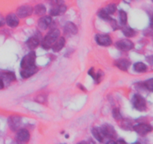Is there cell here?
Instances as JSON below:
<instances>
[{
    "mask_svg": "<svg viewBox=\"0 0 153 144\" xmlns=\"http://www.w3.org/2000/svg\"><path fill=\"white\" fill-rule=\"evenodd\" d=\"M64 31L65 34H67V35H74V34H77L78 28L73 22H67V23L65 24V26H64Z\"/></svg>",
    "mask_w": 153,
    "mask_h": 144,
    "instance_id": "obj_16",
    "label": "cell"
},
{
    "mask_svg": "<svg viewBox=\"0 0 153 144\" xmlns=\"http://www.w3.org/2000/svg\"><path fill=\"white\" fill-rule=\"evenodd\" d=\"M4 22H5L4 19L1 16V15H0V27L3 26L4 25Z\"/></svg>",
    "mask_w": 153,
    "mask_h": 144,
    "instance_id": "obj_31",
    "label": "cell"
},
{
    "mask_svg": "<svg viewBox=\"0 0 153 144\" xmlns=\"http://www.w3.org/2000/svg\"><path fill=\"white\" fill-rule=\"evenodd\" d=\"M133 130L137 132L140 136H145L146 134H149V132L152 131V128L150 124H145V123H140V124H136V125L132 126Z\"/></svg>",
    "mask_w": 153,
    "mask_h": 144,
    "instance_id": "obj_6",
    "label": "cell"
},
{
    "mask_svg": "<svg viewBox=\"0 0 153 144\" xmlns=\"http://www.w3.org/2000/svg\"><path fill=\"white\" fill-rule=\"evenodd\" d=\"M142 86H143L145 88L149 90V91L152 92L153 90V79L152 78H150V79L148 80H146L145 82H142Z\"/></svg>",
    "mask_w": 153,
    "mask_h": 144,
    "instance_id": "obj_27",
    "label": "cell"
},
{
    "mask_svg": "<svg viewBox=\"0 0 153 144\" xmlns=\"http://www.w3.org/2000/svg\"><path fill=\"white\" fill-rule=\"evenodd\" d=\"M92 134L93 136L96 138V140H97L100 142H104V140L105 139V136L103 135L100 128H94L92 129Z\"/></svg>",
    "mask_w": 153,
    "mask_h": 144,
    "instance_id": "obj_20",
    "label": "cell"
},
{
    "mask_svg": "<svg viewBox=\"0 0 153 144\" xmlns=\"http://www.w3.org/2000/svg\"><path fill=\"white\" fill-rule=\"evenodd\" d=\"M100 129H101L105 137L107 138V139L114 140L117 139V137L116 130H115L114 126L111 125V124H104L100 127Z\"/></svg>",
    "mask_w": 153,
    "mask_h": 144,
    "instance_id": "obj_4",
    "label": "cell"
},
{
    "mask_svg": "<svg viewBox=\"0 0 153 144\" xmlns=\"http://www.w3.org/2000/svg\"><path fill=\"white\" fill-rule=\"evenodd\" d=\"M130 64H131V62L127 58H119L114 62V65L121 70H124V71H126L128 70V68L130 67Z\"/></svg>",
    "mask_w": 153,
    "mask_h": 144,
    "instance_id": "obj_14",
    "label": "cell"
},
{
    "mask_svg": "<svg viewBox=\"0 0 153 144\" xmlns=\"http://www.w3.org/2000/svg\"><path fill=\"white\" fill-rule=\"evenodd\" d=\"M149 60H147V61L149 62V63H150V64H152V56H148V58H147V59H149Z\"/></svg>",
    "mask_w": 153,
    "mask_h": 144,
    "instance_id": "obj_33",
    "label": "cell"
},
{
    "mask_svg": "<svg viewBox=\"0 0 153 144\" xmlns=\"http://www.w3.org/2000/svg\"><path fill=\"white\" fill-rule=\"evenodd\" d=\"M36 60V53L34 51H31L27 55L22 58L20 63V67L22 69L28 68L33 67L35 65Z\"/></svg>",
    "mask_w": 153,
    "mask_h": 144,
    "instance_id": "obj_2",
    "label": "cell"
},
{
    "mask_svg": "<svg viewBox=\"0 0 153 144\" xmlns=\"http://www.w3.org/2000/svg\"><path fill=\"white\" fill-rule=\"evenodd\" d=\"M5 22L9 27L14 28L16 27L19 23V20L18 16L15 14H10L5 18Z\"/></svg>",
    "mask_w": 153,
    "mask_h": 144,
    "instance_id": "obj_15",
    "label": "cell"
},
{
    "mask_svg": "<svg viewBox=\"0 0 153 144\" xmlns=\"http://www.w3.org/2000/svg\"><path fill=\"white\" fill-rule=\"evenodd\" d=\"M122 32L123 33L125 34V36H126V37L128 38L133 37V36H134V34H136L135 31H134L133 28H131V27L126 26V25H124L123 27L122 28Z\"/></svg>",
    "mask_w": 153,
    "mask_h": 144,
    "instance_id": "obj_22",
    "label": "cell"
},
{
    "mask_svg": "<svg viewBox=\"0 0 153 144\" xmlns=\"http://www.w3.org/2000/svg\"><path fill=\"white\" fill-rule=\"evenodd\" d=\"M115 46L118 50L122 51H129L134 48V44L128 39H122L116 42Z\"/></svg>",
    "mask_w": 153,
    "mask_h": 144,
    "instance_id": "obj_5",
    "label": "cell"
},
{
    "mask_svg": "<svg viewBox=\"0 0 153 144\" xmlns=\"http://www.w3.org/2000/svg\"><path fill=\"white\" fill-rule=\"evenodd\" d=\"M0 78L3 80L4 82H11L13 81L16 80V76H15L14 73L12 71H9V70H2L0 71Z\"/></svg>",
    "mask_w": 153,
    "mask_h": 144,
    "instance_id": "obj_11",
    "label": "cell"
},
{
    "mask_svg": "<svg viewBox=\"0 0 153 144\" xmlns=\"http://www.w3.org/2000/svg\"><path fill=\"white\" fill-rule=\"evenodd\" d=\"M112 114H113V117L117 121L123 119V116L120 113V111L118 108H114L113 110H112Z\"/></svg>",
    "mask_w": 153,
    "mask_h": 144,
    "instance_id": "obj_28",
    "label": "cell"
},
{
    "mask_svg": "<svg viewBox=\"0 0 153 144\" xmlns=\"http://www.w3.org/2000/svg\"><path fill=\"white\" fill-rule=\"evenodd\" d=\"M103 10H104L106 13L108 14L109 15L114 14L117 10L116 4H108V5L106 6L105 8H103Z\"/></svg>",
    "mask_w": 153,
    "mask_h": 144,
    "instance_id": "obj_24",
    "label": "cell"
},
{
    "mask_svg": "<svg viewBox=\"0 0 153 144\" xmlns=\"http://www.w3.org/2000/svg\"><path fill=\"white\" fill-rule=\"evenodd\" d=\"M119 16H120V20L122 25H126L127 22V14L126 12L124 10H120L119 11Z\"/></svg>",
    "mask_w": 153,
    "mask_h": 144,
    "instance_id": "obj_26",
    "label": "cell"
},
{
    "mask_svg": "<svg viewBox=\"0 0 153 144\" xmlns=\"http://www.w3.org/2000/svg\"><path fill=\"white\" fill-rule=\"evenodd\" d=\"M33 14V8L30 5L20 6L16 10V16L19 18H25L31 16Z\"/></svg>",
    "mask_w": 153,
    "mask_h": 144,
    "instance_id": "obj_9",
    "label": "cell"
},
{
    "mask_svg": "<svg viewBox=\"0 0 153 144\" xmlns=\"http://www.w3.org/2000/svg\"><path fill=\"white\" fill-rule=\"evenodd\" d=\"M37 70H38V68H37V66L34 65L33 67L22 69L20 71V75L24 79H27V78H29L30 76H33L34 74L37 73Z\"/></svg>",
    "mask_w": 153,
    "mask_h": 144,
    "instance_id": "obj_17",
    "label": "cell"
},
{
    "mask_svg": "<svg viewBox=\"0 0 153 144\" xmlns=\"http://www.w3.org/2000/svg\"><path fill=\"white\" fill-rule=\"evenodd\" d=\"M117 142H124V143H126V142L124 140H118L116 141Z\"/></svg>",
    "mask_w": 153,
    "mask_h": 144,
    "instance_id": "obj_34",
    "label": "cell"
},
{
    "mask_svg": "<svg viewBox=\"0 0 153 144\" xmlns=\"http://www.w3.org/2000/svg\"><path fill=\"white\" fill-rule=\"evenodd\" d=\"M66 40L64 37H59V38L53 44L52 46V49L54 52H59L65 46Z\"/></svg>",
    "mask_w": 153,
    "mask_h": 144,
    "instance_id": "obj_18",
    "label": "cell"
},
{
    "mask_svg": "<svg viewBox=\"0 0 153 144\" xmlns=\"http://www.w3.org/2000/svg\"><path fill=\"white\" fill-rule=\"evenodd\" d=\"M16 138L19 142H26L30 140V134L26 129H19V130H18L17 133H16Z\"/></svg>",
    "mask_w": 153,
    "mask_h": 144,
    "instance_id": "obj_12",
    "label": "cell"
},
{
    "mask_svg": "<svg viewBox=\"0 0 153 144\" xmlns=\"http://www.w3.org/2000/svg\"><path fill=\"white\" fill-rule=\"evenodd\" d=\"M33 11H34V14L37 16H43L46 14V8L44 4H38L33 8Z\"/></svg>",
    "mask_w": 153,
    "mask_h": 144,
    "instance_id": "obj_21",
    "label": "cell"
},
{
    "mask_svg": "<svg viewBox=\"0 0 153 144\" xmlns=\"http://www.w3.org/2000/svg\"><path fill=\"white\" fill-rule=\"evenodd\" d=\"M52 17L49 16H42L41 18L38 20L37 21V26L42 31L47 29L48 27L51 25L52 23Z\"/></svg>",
    "mask_w": 153,
    "mask_h": 144,
    "instance_id": "obj_10",
    "label": "cell"
},
{
    "mask_svg": "<svg viewBox=\"0 0 153 144\" xmlns=\"http://www.w3.org/2000/svg\"><path fill=\"white\" fill-rule=\"evenodd\" d=\"M26 46H28L29 49L34 50L36 47L39 46L40 44V39L37 36H33V37L29 38L26 41Z\"/></svg>",
    "mask_w": 153,
    "mask_h": 144,
    "instance_id": "obj_19",
    "label": "cell"
},
{
    "mask_svg": "<svg viewBox=\"0 0 153 144\" xmlns=\"http://www.w3.org/2000/svg\"><path fill=\"white\" fill-rule=\"evenodd\" d=\"M134 69L135 71L138 72V73H143V72H145L147 70V66L144 63L139 62L134 64Z\"/></svg>",
    "mask_w": 153,
    "mask_h": 144,
    "instance_id": "obj_23",
    "label": "cell"
},
{
    "mask_svg": "<svg viewBox=\"0 0 153 144\" xmlns=\"http://www.w3.org/2000/svg\"><path fill=\"white\" fill-rule=\"evenodd\" d=\"M7 123H8V126L10 130L13 131H16L20 128L21 124H22V118L17 116H12L8 118Z\"/></svg>",
    "mask_w": 153,
    "mask_h": 144,
    "instance_id": "obj_7",
    "label": "cell"
},
{
    "mask_svg": "<svg viewBox=\"0 0 153 144\" xmlns=\"http://www.w3.org/2000/svg\"><path fill=\"white\" fill-rule=\"evenodd\" d=\"M98 16L100 19L103 20L105 21H110L111 20V17L110 16V15H109L108 14L106 13V12L103 10V8L101 9V10L99 11Z\"/></svg>",
    "mask_w": 153,
    "mask_h": 144,
    "instance_id": "obj_25",
    "label": "cell"
},
{
    "mask_svg": "<svg viewBox=\"0 0 153 144\" xmlns=\"http://www.w3.org/2000/svg\"><path fill=\"white\" fill-rule=\"evenodd\" d=\"M61 32L60 30L57 29H52L48 32V34L45 36L44 39L42 41L41 45L43 49L49 50L52 47L53 44L59 38Z\"/></svg>",
    "mask_w": 153,
    "mask_h": 144,
    "instance_id": "obj_1",
    "label": "cell"
},
{
    "mask_svg": "<svg viewBox=\"0 0 153 144\" xmlns=\"http://www.w3.org/2000/svg\"><path fill=\"white\" fill-rule=\"evenodd\" d=\"M95 40L97 43L100 46H108L112 44V39L111 38L108 34H97L95 37Z\"/></svg>",
    "mask_w": 153,
    "mask_h": 144,
    "instance_id": "obj_8",
    "label": "cell"
},
{
    "mask_svg": "<svg viewBox=\"0 0 153 144\" xmlns=\"http://www.w3.org/2000/svg\"><path fill=\"white\" fill-rule=\"evenodd\" d=\"M51 6H55V5H59V4H64V0H50L49 2Z\"/></svg>",
    "mask_w": 153,
    "mask_h": 144,
    "instance_id": "obj_29",
    "label": "cell"
},
{
    "mask_svg": "<svg viewBox=\"0 0 153 144\" xmlns=\"http://www.w3.org/2000/svg\"><path fill=\"white\" fill-rule=\"evenodd\" d=\"M133 106L138 111H144L146 110V101L144 98L139 94H135L131 100Z\"/></svg>",
    "mask_w": 153,
    "mask_h": 144,
    "instance_id": "obj_3",
    "label": "cell"
},
{
    "mask_svg": "<svg viewBox=\"0 0 153 144\" xmlns=\"http://www.w3.org/2000/svg\"><path fill=\"white\" fill-rule=\"evenodd\" d=\"M4 82H3L2 80L0 78V89H2V88H4Z\"/></svg>",
    "mask_w": 153,
    "mask_h": 144,
    "instance_id": "obj_32",
    "label": "cell"
},
{
    "mask_svg": "<svg viewBox=\"0 0 153 144\" xmlns=\"http://www.w3.org/2000/svg\"><path fill=\"white\" fill-rule=\"evenodd\" d=\"M110 22H111V25L112 28H113L114 30H116L117 28H119V26H118V25H117V22L115 20L112 19V18H111V20H110Z\"/></svg>",
    "mask_w": 153,
    "mask_h": 144,
    "instance_id": "obj_30",
    "label": "cell"
},
{
    "mask_svg": "<svg viewBox=\"0 0 153 144\" xmlns=\"http://www.w3.org/2000/svg\"><path fill=\"white\" fill-rule=\"evenodd\" d=\"M67 11V6L64 4H59V5L51 6L50 9V15L55 16H60V15L64 14Z\"/></svg>",
    "mask_w": 153,
    "mask_h": 144,
    "instance_id": "obj_13",
    "label": "cell"
}]
</instances>
